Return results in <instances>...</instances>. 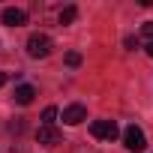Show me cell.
<instances>
[{
    "label": "cell",
    "instance_id": "7",
    "mask_svg": "<svg viewBox=\"0 0 153 153\" xmlns=\"http://www.w3.org/2000/svg\"><path fill=\"white\" fill-rule=\"evenodd\" d=\"M33 96H36V90H33L30 84H18V87H15V93H12V99H15L18 105H30V102H33Z\"/></svg>",
    "mask_w": 153,
    "mask_h": 153
},
{
    "label": "cell",
    "instance_id": "3",
    "mask_svg": "<svg viewBox=\"0 0 153 153\" xmlns=\"http://www.w3.org/2000/svg\"><path fill=\"white\" fill-rule=\"evenodd\" d=\"M90 135L99 138V141H114V138L120 135V129H117L114 120H93V123H90Z\"/></svg>",
    "mask_w": 153,
    "mask_h": 153
},
{
    "label": "cell",
    "instance_id": "10",
    "mask_svg": "<svg viewBox=\"0 0 153 153\" xmlns=\"http://www.w3.org/2000/svg\"><path fill=\"white\" fill-rule=\"evenodd\" d=\"M66 66H81V54L78 51H69L66 54Z\"/></svg>",
    "mask_w": 153,
    "mask_h": 153
},
{
    "label": "cell",
    "instance_id": "8",
    "mask_svg": "<svg viewBox=\"0 0 153 153\" xmlns=\"http://www.w3.org/2000/svg\"><path fill=\"white\" fill-rule=\"evenodd\" d=\"M75 18H78V9H75V6H66V9H60V24H72Z\"/></svg>",
    "mask_w": 153,
    "mask_h": 153
},
{
    "label": "cell",
    "instance_id": "5",
    "mask_svg": "<svg viewBox=\"0 0 153 153\" xmlns=\"http://www.w3.org/2000/svg\"><path fill=\"white\" fill-rule=\"evenodd\" d=\"M3 24L6 27H21V24H27V12L9 6V9H3Z\"/></svg>",
    "mask_w": 153,
    "mask_h": 153
},
{
    "label": "cell",
    "instance_id": "9",
    "mask_svg": "<svg viewBox=\"0 0 153 153\" xmlns=\"http://www.w3.org/2000/svg\"><path fill=\"white\" fill-rule=\"evenodd\" d=\"M54 120H57V108L48 105V108L42 111V126H54Z\"/></svg>",
    "mask_w": 153,
    "mask_h": 153
},
{
    "label": "cell",
    "instance_id": "4",
    "mask_svg": "<svg viewBox=\"0 0 153 153\" xmlns=\"http://www.w3.org/2000/svg\"><path fill=\"white\" fill-rule=\"evenodd\" d=\"M81 120H87V108H84V105L75 102V105H66V108H63V123H66V126H78Z\"/></svg>",
    "mask_w": 153,
    "mask_h": 153
},
{
    "label": "cell",
    "instance_id": "13",
    "mask_svg": "<svg viewBox=\"0 0 153 153\" xmlns=\"http://www.w3.org/2000/svg\"><path fill=\"white\" fill-rule=\"evenodd\" d=\"M75 153H96V150H87V147H75Z\"/></svg>",
    "mask_w": 153,
    "mask_h": 153
},
{
    "label": "cell",
    "instance_id": "6",
    "mask_svg": "<svg viewBox=\"0 0 153 153\" xmlns=\"http://www.w3.org/2000/svg\"><path fill=\"white\" fill-rule=\"evenodd\" d=\"M60 138H63V135H60L54 126H39V132H36V141H39V144H48V147H51V144H60Z\"/></svg>",
    "mask_w": 153,
    "mask_h": 153
},
{
    "label": "cell",
    "instance_id": "11",
    "mask_svg": "<svg viewBox=\"0 0 153 153\" xmlns=\"http://www.w3.org/2000/svg\"><path fill=\"white\" fill-rule=\"evenodd\" d=\"M141 33H144V36H147L150 42H153V21H144V27H141Z\"/></svg>",
    "mask_w": 153,
    "mask_h": 153
},
{
    "label": "cell",
    "instance_id": "2",
    "mask_svg": "<svg viewBox=\"0 0 153 153\" xmlns=\"http://www.w3.org/2000/svg\"><path fill=\"white\" fill-rule=\"evenodd\" d=\"M123 147H126L129 153H141V150L147 147V138H144V132H141L135 123L123 129Z\"/></svg>",
    "mask_w": 153,
    "mask_h": 153
},
{
    "label": "cell",
    "instance_id": "14",
    "mask_svg": "<svg viewBox=\"0 0 153 153\" xmlns=\"http://www.w3.org/2000/svg\"><path fill=\"white\" fill-rule=\"evenodd\" d=\"M147 54H150V57H153V42H147Z\"/></svg>",
    "mask_w": 153,
    "mask_h": 153
},
{
    "label": "cell",
    "instance_id": "12",
    "mask_svg": "<svg viewBox=\"0 0 153 153\" xmlns=\"http://www.w3.org/2000/svg\"><path fill=\"white\" fill-rule=\"evenodd\" d=\"M6 81H9V75H6V72H0V87H3Z\"/></svg>",
    "mask_w": 153,
    "mask_h": 153
},
{
    "label": "cell",
    "instance_id": "1",
    "mask_svg": "<svg viewBox=\"0 0 153 153\" xmlns=\"http://www.w3.org/2000/svg\"><path fill=\"white\" fill-rule=\"evenodd\" d=\"M51 48H54V42H51L48 33H33V36L27 39V54H30V57H48Z\"/></svg>",
    "mask_w": 153,
    "mask_h": 153
}]
</instances>
